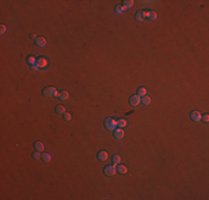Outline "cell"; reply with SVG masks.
Wrapping results in <instances>:
<instances>
[{
	"label": "cell",
	"instance_id": "obj_16",
	"mask_svg": "<svg viewBox=\"0 0 209 200\" xmlns=\"http://www.w3.org/2000/svg\"><path fill=\"white\" fill-rule=\"evenodd\" d=\"M56 112L58 115H63L66 112V108L63 106H57L56 107Z\"/></svg>",
	"mask_w": 209,
	"mask_h": 200
},
{
	"label": "cell",
	"instance_id": "obj_9",
	"mask_svg": "<svg viewBox=\"0 0 209 200\" xmlns=\"http://www.w3.org/2000/svg\"><path fill=\"white\" fill-rule=\"evenodd\" d=\"M145 17H147L149 20H156L157 13L155 11H145Z\"/></svg>",
	"mask_w": 209,
	"mask_h": 200
},
{
	"label": "cell",
	"instance_id": "obj_12",
	"mask_svg": "<svg viewBox=\"0 0 209 200\" xmlns=\"http://www.w3.org/2000/svg\"><path fill=\"white\" fill-rule=\"evenodd\" d=\"M117 171H118L119 173H121V175H125V173H127L128 169H127V167H126L125 165H118V167H117Z\"/></svg>",
	"mask_w": 209,
	"mask_h": 200
},
{
	"label": "cell",
	"instance_id": "obj_15",
	"mask_svg": "<svg viewBox=\"0 0 209 200\" xmlns=\"http://www.w3.org/2000/svg\"><path fill=\"white\" fill-rule=\"evenodd\" d=\"M122 6L125 7L126 9L131 8V7L134 6V1H132V0H125V1H122Z\"/></svg>",
	"mask_w": 209,
	"mask_h": 200
},
{
	"label": "cell",
	"instance_id": "obj_18",
	"mask_svg": "<svg viewBox=\"0 0 209 200\" xmlns=\"http://www.w3.org/2000/svg\"><path fill=\"white\" fill-rule=\"evenodd\" d=\"M137 92H138V94H137L138 96H140V97H144V96H146V94H147V89H146L145 87H140Z\"/></svg>",
	"mask_w": 209,
	"mask_h": 200
},
{
	"label": "cell",
	"instance_id": "obj_3",
	"mask_svg": "<svg viewBox=\"0 0 209 200\" xmlns=\"http://www.w3.org/2000/svg\"><path fill=\"white\" fill-rule=\"evenodd\" d=\"M116 172H117V168L115 167V165H109V166H106L104 168V175L108 176V177L115 176Z\"/></svg>",
	"mask_w": 209,
	"mask_h": 200
},
{
	"label": "cell",
	"instance_id": "obj_24",
	"mask_svg": "<svg viewBox=\"0 0 209 200\" xmlns=\"http://www.w3.org/2000/svg\"><path fill=\"white\" fill-rule=\"evenodd\" d=\"M200 120H203L204 122H208V121H209V115H208V113H205L204 116H201Z\"/></svg>",
	"mask_w": 209,
	"mask_h": 200
},
{
	"label": "cell",
	"instance_id": "obj_29",
	"mask_svg": "<svg viewBox=\"0 0 209 200\" xmlns=\"http://www.w3.org/2000/svg\"><path fill=\"white\" fill-rule=\"evenodd\" d=\"M30 39H32V40H34V39H37V37H36L35 33H31V35H30Z\"/></svg>",
	"mask_w": 209,
	"mask_h": 200
},
{
	"label": "cell",
	"instance_id": "obj_10",
	"mask_svg": "<svg viewBox=\"0 0 209 200\" xmlns=\"http://www.w3.org/2000/svg\"><path fill=\"white\" fill-rule=\"evenodd\" d=\"M46 44H47V41H46V39H45L44 37H38L37 39H36V45L39 46V47H45V46H46Z\"/></svg>",
	"mask_w": 209,
	"mask_h": 200
},
{
	"label": "cell",
	"instance_id": "obj_8",
	"mask_svg": "<svg viewBox=\"0 0 209 200\" xmlns=\"http://www.w3.org/2000/svg\"><path fill=\"white\" fill-rule=\"evenodd\" d=\"M190 119L192 121H200V119H201L200 112H198V111H191L190 112Z\"/></svg>",
	"mask_w": 209,
	"mask_h": 200
},
{
	"label": "cell",
	"instance_id": "obj_13",
	"mask_svg": "<svg viewBox=\"0 0 209 200\" xmlns=\"http://www.w3.org/2000/svg\"><path fill=\"white\" fill-rule=\"evenodd\" d=\"M59 98H60V100H67L68 98H69V92L66 91V90L60 91V94H59Z\"/></svg>",
	"mask_w": 209,
	"mask_h": 200
},
{
	"label": "cell",
	"instance_id": "obj_2",
	"mask_svg": "<svg viewBox=\"0 0 209 200\" xmlns=\"http://www.w3.org/2000/svg\"><path fill=\"white\" fill-rule=\"evenodd\" d=\"M104 127L109 131H113L117 128V120H115L113 118H107L104 120Z\"/></svg>",
	"mask_w": 209,
	"mask_h": 200
},
{
	"label": "cell",
	"instance_id": "obj_21",
	"mask_svg": "<svg viewBox=\"0 0 209 200\" xmlns=\"http://www.w3.org/2000/svg\"><path fill=\"white\" fill-rule=\"evenodd\" d=\"M41 159L45 161V162H49L51 160V156L49 153H42L41 154Z\"/></svg>",
	"mask_w": 209,
	"mask_h": 200
},
{
	"label": "cell",
	"instance_id": "obj_14",
	"mask_svg": "<svg viewBox=\"0 0 209 200\" xmlns=\"http://www.w3.org/2000/svg\"><path fill=\"white\" fill-rule=\"evenodd\" d=\"M135 18H136L137 21H142L145 19V11H138L135 16Z\"/></svg>",
	"mask_w": 209,
	"mask_h": 200
},
{
	"label": "cell",
	"instance_id": "obj_5",
	"mask_svg": "<svg viewBox=\"0 0 209 200\" xmlns=\"http://www.w3.org/2000/svg\"><path fill=\"white\" fill-rule=\"evenodd\" d=\"M97 158H98L99 161H101V162H104V161L108 159V152H107L106 150H101V151L98 152V154H97Z\"/></svg>",
	"mask_w": 209,
	"mask_h": 200
},
{
	"label": "cell",
	"instance_id": "obj_4",
	"mask_svg": "<svg viewBox=\"0 0 209 200\" xmlns=\"http://www.w3.org/2000/svg\"><path fill=\"white\" fill-rule=\"evenodd\" d=\"M140 101H141L140 96H138V95H134V96L130 97L129 104H130V106H132V107H136V106H138V104L140 103Z\"/></svg>",
	"mask_w": 209,
	"mask_h": 200
},
{
	"label": "cell",
	"instance_id": "obj_22",
	"mask_svg": "<svg viewBox=\"0 0 209 200\" xmlns=\"http://www.w3.org/2000/svg\"><path fill=\"white\" fill-rule=\"evenodd\" d=\"M27 62L29 63L30 66H31V65H35V63L37 62V59H36L34 56H30V57H28V58H27Z\"/></svg>",
	"mask_w": 209,
	"mask_h": 200
},
{
	"label": "cell",
	"instance_id": "obj_20",
	"mask_svg": "<svg viewBox=\"0 0 209 200\" xmlns=\"http://www.w3.org/2000/svg\"><path fill=\"white\" fill-rule=\"evenodd\" d=\"M125 10H126V8L122 6V4H118V6H116V8H115V11L117 13H122Z\"/></svg>",
	"mask_w": 209,
	"mask_h": 200
},
{
	"label": "cell",
	"instance_id": "obj_23",
	"mask_svg": "<svg viewBox=\"0 0 209 200\" xmlns=\"http://www.w3.org/2000/svg\"><path fill=\"white\" fill-rule=\"evenodd\" d=\"M150 101H151V99L149 98V97H147V96H144V97H142V99H141V102L144 104H149V103H150Z\"/></svg>",
	"mask_w": 209,
	"mask_h": 200
},
{
	"label": "cell",
	"instance_id": "obj_11",
	"mask_svg": "<svg viewBox=\"0 0 209 200\" xmlns=\"http://www.w3.org/2000/svg\"><path fill=\"white\" fill-rule=\"evenodd\" d=\"M35 148L37 149V151L42 152L45 150V146H44V144H42L41 141H36L35 142Z\"/></svg>",
	"mask_w": 209,
	"mask_h": 200
},
{
	"label": "cell",
	"instance_id": "obj_28",
	"mask_svg": "<svg viewBox=\"0 0 209 200\" xmlns=\"http://www.w3.org/2000/svg\"><path fill=\"white\" fill-rule=\"evenodd\" d=\"M30 68H31L32 70H35V71H36V70H38V68H39V67H38L37 63H35V65H31V66H30Z\"/></svg>",
	"mask_w": 209,
	"mask_h": 200
},
{
	"label": "cell",
	"instance_id": "obj_7",
	"mask_svg": "<svg viewBox=\"0 0 209 200\" xmlns=\"http://www.w3.org/2000/svg\"><path fill=\"white\" fill-rule=\"evenodd\" d=\"M38 65L39 68H45V67H47L48 65V61H47L46 58H44V57H40V58L37 59V62H36Z\"/></svg>",
	"mask_w": 209,
	"mask_h": 200
},
{
	"label": "cell",
	"instance_id": "obj_27",
	"mask_svg": "<svg viewBox=\"0 0 209 200\" xmlns=\"http://www.w3.org/2000/svg\"><path fill=\"white\" fill-rule=\"evenodd\" d=\"M0 29H1V30H0V32H1V33H4V32H6V26L1 25V26H0Z\"/></svg>",
	"mask_w": 209,
	"mask_h": 200
},
{
	"label": "cell",
	"instance_id": "obj_25",
	"mask_svg": "<svg viewBox=\"0 0 209 200\" xmlns=\"http://www.w3.org/2000/svg\"><path fill=\"white\" fill-rule=\"evenodd\" d=\"M63 119H65L66 121H70L71 120V115L68 112H65L63 113Z\"/></svg>",
	"mask_w": 209,
	"mask_h": 200
},
{
	"label": "cell",
	"instance_id": "obj_1",
	"mask_svg": "<svg viewBox=\"0 0 209 200\" xmlns=\"http://www.w3.org/2000/svg\"><path fill=\"white\" fill-rule=\"evenodd\" d=\"M42 95L45 97H47V98H51V97H56L58 95V91H57V89L54 87L49 86V87H46L42 90Z\"/></svg>",
	"mask_w": 209,
	"mask_h": 200
},
{
	"label": "cell",
	"instance_id": "obj_6",
	"mask_svg": "<svg viewBox=\"0 0 209 200\" xmlns=\"http://www.w3.org/2000/svg\"><path fill=\"white\" fill-rule=\"evenodd\" d=\"M113 136H115L116 139H122V138L125 137V132H123V130L121 128H116V129L113 130Z\"/></svg>",
	"mask_w": 209,
	"mask_h": 200
},
{
	"label": "cell",
	"instance_id": "obj_19",
	"mask_svg": "<svg viewBox=\"0 0 209 200\" xmlns=\"http://www.w3.org/2000/svg\"><path fill=\"white\" fill-rule=\"evenodd\" d=\"M120 162V156L119 154H113L112 156V165H119Z\"/></svg>",
	"mask_w": 209,
	"mask_h": 200
},
{
	"label": "cell",
	"instance_id": "obj_26",
	"mask_svg": "<svg viewBox=\"0 0 209 200\" xmlns=\"http://www.w3.org/2000/svg\"><path fill=\"white\" fill-rule=\"evenodd\" d=\"M32 157H34L35 159H37V160H38V159H39V158H40V157H41V156H40L39 151H36V152H34V154H32Z\"/></svg>",
	"mask_w": 209,
	"mask_h": 200
},
{
	"label": "cell",
	"instance_id": "obj_17",
	"mask_svg": "<svg viewBox=\"0 0 209 200\" xmlns=\"http://www.w3.org/2000/svg\"><path fill=\"white\" fill-rule=\"evenodd\" d=\"M127 126V121L125 120V119H119V120H117V127H119V128H122L123 127H126Z\"/></svg>",
	"mask_w": 209,
	"mask_h": 200
}]
</instances>
